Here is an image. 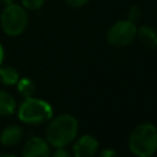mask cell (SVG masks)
Returning <instances> with one entry per match:
<instances>
[{
	"mask_svg": "<svg viewBox=\"0 0 157 157\" xmlns=\"http://www.w3.org/2000/svg\"><path fill=\"white\" fill-rule=\"evenodd\" d=\"M78 121L71 114H60L49 120L45 128V140L54 148L71 145L77 137Z\"/></svg>",
	"mask_w": 157,
	"mask_h": 157,
	"instance_id": "6da1fadb",
	"label": "cell"
},
{
	"mask_svg": "<svg viewBox=\"0 0 157 157\" xmlns=\"http://www.w3.org/2000/svg\"><path fill=\"white\" fill-rule=\"evenodd\" d=\"M25 135V131L21 126L11 124L2 129L0 134V142L4 146H15L17 145Z\"/></svg>",
	"mask_w": 157,
	"mask_h": 157,
	"instance_id": "ba28073f",
	"label": "cell"
},
{
	"mask_svg": "<svg viewBox=\"0 0 157 157\" xmlns=\"http://www.w3.org/2000/svg\"><path fill=\"white\" fill-rule=\"evenodd\" d=\"M129 150L137 157H150L157 151V128L142 123L134 128L128 140Z\"/></svg>",
	"mask_w": 157,
	"mask_h": 157,
	"instance_id": "7a4b0ae2",
	"label": "cell"
},
{
	"mask_svg": "<svg viewBox=\"0 0 157 157\" xmlns=\"http://www.w3.org/2000/svg\"><path fill=\"white\" fill-rule=\"evenodd\" d=\"M28 25V15L22 5L16 2L6 5L0 13V26L5 34L10 37L20 36Z\"/></svg>",
	"mask_w": 157,
	"mask_h": 157,
	"instance_id": "277c9868",
	"label": "cell"
},
{
	"mask_svg": "<svg viewBox=\"0 0 157 157\" xmlns=\"http://www.w3.org/2000/svg\"><path fill=\"white\" fill-rule=\"evenodd\" d=\"M98 157H117V152L112 148H105L99 153Z\"/></svg>",
	"mask_w": 157,
	"mask_h": 157,
	"instance_id": "e0dca14e",
	"label": "cell"
},
{
	"mask_svg": "<svg viewBox=\"0 0 157 157\" xmlns=\"http://www.w3.org/2000/svg\"><path fill=\"white\" fill-rule=\"evenodd\" d=\"M0 157H16V156L10 155V153H2V155H0Z\"/></svg>",
	"mask_w": 157,
	"mask_h": 157,
	"instance_id": "ffe728a7",
	"label": "cell"
},
{
	"mask_svg": "<svg viewBox=\"0 0 157 157\" xmlns=\"http://www.w3.org/2000/svg\"><path fill=\"white\" fill-rule=\"evenodd\" d=\"M16 110L15 98L6 91L0 90V117H7Z\"/></svg>",
	"mask_w": 157,
	"mask_h": 157,
	"instance_id": "30bf717a",
	"label": "cell"
},
{
	"mask_svg": "<svg viewBox=\"0 0 157 157\" xmlns=\"http://www.w3.org/2000/svg\"><path fill=\"white\" fill-rule=\"evenodd\" d=\"M136 38L146 49L157 48V31L151 26H141L140 28H137Z\"/></svg>",
	"mask_w": 157,
	"mask_h": 157,
	"instance_id": "9c48e42d",
	"label": "cell"
},
{
	"mask_svg": "<svg viewBox=\"0 0 157 157\" xmlns=\"http://www.w3.org/2000/svg\"><path fill=\"white\" fill-rule=\"evenodd\" d=\"M140 16H141V10L139 6H131L128 11V20L131 21V22H136L140 20Z\"/></svg>",
	"mask_w": 157,
	"mask_h": 157,
	"instance_id": "5bb4252c",
	"label": "cell"
},
{
	"mask_svg": "<svg viewBox=\"0 0 157 157\" xmlns=\"http://www.w3.org/2000/svg\"><path fill=\"white\" fill-rule=\"evenodd\" d=\"M99 144L96 137L92 135H82L76 137L72 142V153L74 157H94L98 151Z\"/></svg>",
	"mask_w": 157,
	"mask_h": 157,
	"instance_id": "8992f818",
	"label": "cell"
},
{
	"mask_svg": "<svg viewBox=\"0 0 157 157\" xmlns=\"http://www.w3.org/2000/svg\"><path fill=\"white\" fill-rule=\"evenodd\" d=\"M50 157H71L70 152L65 150V147L61 148H55L53 153H50Z\"/></svg>",
	"mask_w": 157,
	"mask_h": 157,
	"instance_id": "9a60e30c",
	"label": "cell"
},
{
	"mask_svg": "<svg viewBox=\"0 0 157 157\" xmlns=\"http://www.w3.org/2000/svg\"><path fill=\"white\" fill-rule=\"evenodd\" d=\"M20 78L18 71L10 66V65H1L0 66V81L5 86H13L17 83Z\"/></svg>",
	"mask_w": 157,
	"mask_h": 157,
	"instance_id": "8fae6325",
	"label": "cell"
},
{
	"mask_svg": "<svg viewBox=\"0 0 157 157\" xmlns=\"http://www.w3.org/2000/svg\"><path fill=\"white\" fill-rule=\"evenodd\" d=\"M88 1H90V0H65V2H66L70 7H75V9L85 6Z\"/></svg>",
	"mask_w": 157,
	"mask_h": 157,
	"instance_id": "2e32d148",
	"label": "cell"
},
{
	"mask_svg": "<svg viewBox=\"0 0 157 157\" xmlns=\"http://www.w3.org/2000/svg\"><path fill=\"white\" fill-rule=\"evenodd\" d=\"M0 2H2L6 6V5H11V4L16 2V0H0Z\"/></svg>",
	"mask_w": 157,
	"mask_h": 157,
	"instance_id": "d6986e66",
	"label": "cell"
},
{
	"mask_svg": "<svg viewBox=\"0 0 157 157\" xmlns=\"http://www.w3.org/2000/svg\"><path fill=\"white\" fill-rule=\"evenodd\" d=\"M18 119L27 125H40L53 118L52 105L40 98L28 97L21 103L17 109Z\"/></svg>",
	"mask_w": 157,
	"mask_h": 157,
	"instance_id": "3957f363",
	"label": "cell"
},
{
	"mask_svg": "<svg viewBox=\"0 0 157 157\" xmlns=\"http://www.w3.org/2000/svg\"><path fill=\"white\" fill-rule=\"evenodd\" d=\"M21 155L22 157H50V145L45 139L31 136L26 140Z\"/></svg>",
	"mask_w": 157,
	"mask_h": 157,
	"instance_id": "52a82bcc",
	"label": "cell"
},
{
	"mask_svg": "<svg viewBox=\"0 0 157 157\" xmlns=\"http://www.w3.org/2000/svg\"><path fill=\"white\" fill-rule=\"evenodd\" d=\"M16 86H17V92L23 98L32 97L36 92V83L29 77H20Z\"/></svg>",
	"mask_w": 157,
	"mask_h": 157,
	"instance_id": "7c38bea8",
	"label": "cell"
},
{
	"mask_svg": "<svg viewBox=\"0 0 157 157\" xmlns=\"http://www.w3.org/2000/svg\"><path fill=\"white\" fill-rule=\"evenodd\" d=\"M150 157H152V156H150Z\"/></svg>",
	"mask_w": 157,
	"mask_h": 157,
	"instance_id": "44dd1931",
	"label": "cell"
},
{
	"mask_svg": "<svg viewBox=\"0 0 157 157\" xmlns=\"http://www.w3.org/2000/svg\"><path fill=\"white\" fill-rule=\"evenodd\" d=\"M45 0H21V5L26 10H38L44 5Z\"/></svg>",
	"mask_w": 157,
	"mask_h": 157,
	"instance_id": "4fadbf2b",
	"label": "cell"
},
{
	"mask_svg": "<svg viewBox=\"0 0 157 157\" xmlns=\"http://www.w3.org/2000/svg\"><path fill=\"white\" fill-rule=\"evenodd\" d=\"M4 55H5V53H4V48H2V45H1V43H0V66L2 65V61H4Z\"/></svg>",
	"mask_w": 157,
	"mask_h": 157,
	"instance_id": "ac0fdd59",
	"label": "cell"
},
{
	"mask_svg": "<svg viewBox=\"0 0 157 157\" xmlns=\"http://www.w3.org/2000/svg\"><path fill=\"white\" fill-rule=\"evenodd\" d=\"M137 27L135 22L126 20L117 21L107 32V42L113 47H126L136 38Z\"/></svg>",
	"mask_w": 157,
	"mask_h": 157,
	"instance_id": "5b68a950",
	"label": "cell"
}]
</instances>
